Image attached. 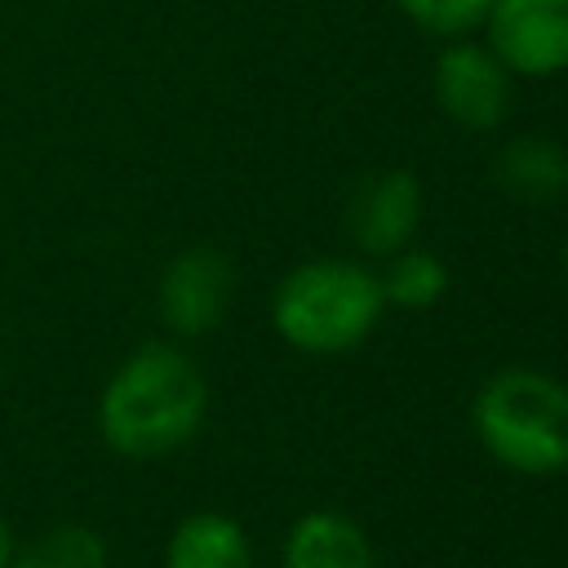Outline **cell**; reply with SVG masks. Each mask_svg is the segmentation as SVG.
<instances>
[{"label":"cell","mask_w":568,"mask_h":568,"mask_svg":"<svg viewBox=\"0 0 568 568\" xmlns=\"http://www.w3.org/2000/svg\"><path fill=\"white\" fill-rule=\"evenodd\" d=\"M209 413V382L178 342H146L115 364L98 395V435L111 453L155 462L186 448Z\"/></svg>","instance_id":"cell-1"},{"label":"cell","mask_w":568,"mask_h":568,"mask_svg":"<svg viewBox=\"0 0 568 568\" xmlns=\"http://www.w3.org/2000/svg\"><path fill=\"white\" fill-rule=\"evenodd\" d=\"M382 284L355 257H311L271 293L275 333L302 355H346L382 320Z\"/></svg>","instance_id":"cell-2"},{"label":"cell","mask_w":568,"mask_h":568,"mask_svg":"<svg viewBox=\"0 0 568 568\" xmlns=\"http://www.w3.org/2000/svg\"><path fill=\"white\" fill-rule=\"evenodd\" d=\"M475 435L515 475L550 479L568 470V386L541 368L493 373L470 404Z\"/></svg>","instance_id":"cell-3"},{"label":"cell","mask_w":568,"mask_h":568,"mask_svg":"<svg viewBox=\"0 0 568 568\" xmlns=\"http://www.w3.org/2000/svg\"><path fill=\"white\" fill-rule=\"evenodd\" d=\"M430 84L439 111L466 133H488L510 111V71L479 40L453 36L435 58Z\"/></svg>","instance_id":"cell-4"},{"label":"cell","mask_w":568,"mask_h":568,"mask_svg":"<svg viewBox=\"0 0 568 568\" xmlns=\"http://www.w3.org/2000/svg\"><path fill=\"white\" fill-rule=\"evenodd\" d=\"M484 36L510 75L546 80L568 71V0H493Z\"/></svg>","instance_id":"cell-5"},{"label":"cell","mask_w":568,"mask_h":568,"mask_svg":"<svg viewBox=\"0 0 568 568\" xmlns=\"http://www.w3.org/2000/svg\"><path fill=\"white\" fill-rule=\"evenodd\" d=\"M235 297V266L222 248L195 244L169 257L160 288H155V311L160 324L173 337H204L209 328L222 324Z\"/></svg>","instance_id":"cell-6"},{"label":"cell","mask_w":568,"mask_h":568,"mask_svg":"<svg viewBox=\"0 0 568 568\" xmlns=\"http://www.w3.org/2000/svg\"><path fill=\"white\" fill-rule=\"evenodd\" d=\"M422 226V182L404 169L364 178L346 204V231L368 257H390L413 244Z\"/></svg>","instance_id":"cell-7"},{"label":"cell","mask_w":568,"mask_h":568,"mask_svg":"<svg viewBox=\"0 0 568 568\" xmlns=\"http://www.w3.org/2000/svg\"><path fill=\"white\" fill-rule=\"evenodd\" d=\"M280 568H373V546L351 515L306 510L284 537Z\"/></svg>","instance_id":"cell-8"},{"label":"cell","mask_w":568,"mask_h":568,"mask_svg":"<svg viewBox=\"0 0 568 568\" xmlns=\"http://www.w3.org/2000/svg\"><path fill=\"white\" fill-rule=\"evenodd\" d=\"M164 568H253V541L222 510L186 515L164 541Z\"/></svg>","instance_id":"cell-9"},{"label":"cell","mask_w":568,"mask_h":568,"mask_svg":"<svg viewBox=\"0 0 568 568\" xmlns=\"http://www.w3.org/2000/svg\"><path fill=\"white\" fill-rule=\"evenodd\" d=\"M497 182L524 204H550L568 191V151L555 138L519 133L497 155Z\"/></svg>","instance_id":"cell-10"},{"label":"cell","mask_w":568,"mask_h":568,"mask_svg":"<svg viewBox=\"0 0 568 568\" xmlns=\"http://www.w3.org/2000/svg\"><path fill=\"white\" fill-rule=\"evenodd\" d=\"M382 302L395 306V311H430L444 293H448V266L439 253L430 248H399L386 257L382 275Z\"/></svg>","instance_id":"cell-11"},{"label":"cell","mask_w":568,"mask_h":568,"mask_svg":"<svg viewBox=\"0 0 568 568\" xmlns=\"http://www.w3.org/2000/svg\"><path fill=\"white\" fill-rule=\"evenodd\" d=\"M106 541L89 524H53L13 550L9 568H106Z\"/></svg>","instance_id":"cell-12"},{"label":"cell","mask_w":568,"mask_h":568,"mask_svg":"<svg viewBox=\"0 0 568 568\" xmlns=\"http://www.w3.org/2000/svg\"><path fill=\"white\" fill-rule=\"evenodd\" d=\"M488 4H493V0H395V9H399L413 27H422V31H430V36H444V40L484 27Z\"/></svg>","instance_id":"cell-13"},{"label":"cell","mask_w":568,"mask_h":568,"mask_svg":"<svg viewBox=\"0 0 568 568\" xmlns=\"http://www.w3.org/2000/svg\"><path fill=\"white\" fill-rule=\"evenodd\" d=\"M13 550H18V541H13V528H9V519L0 515V568H9V564H13Z\"/></svg>","instance_id":"cell-14"},{"label":"cell","mask_w":568,"mask_h":568,"mask_svg":"<svg viewBox=\"0 0 568 568\" xmlns=\"http://www.w3.org/2000/svg\"><path fill=\"white\" fill-rule=\"evenodd\" d=\"M564 280H568V248H564Z\"/></svg>","instance_id":"cell-15"}]
</instances>
